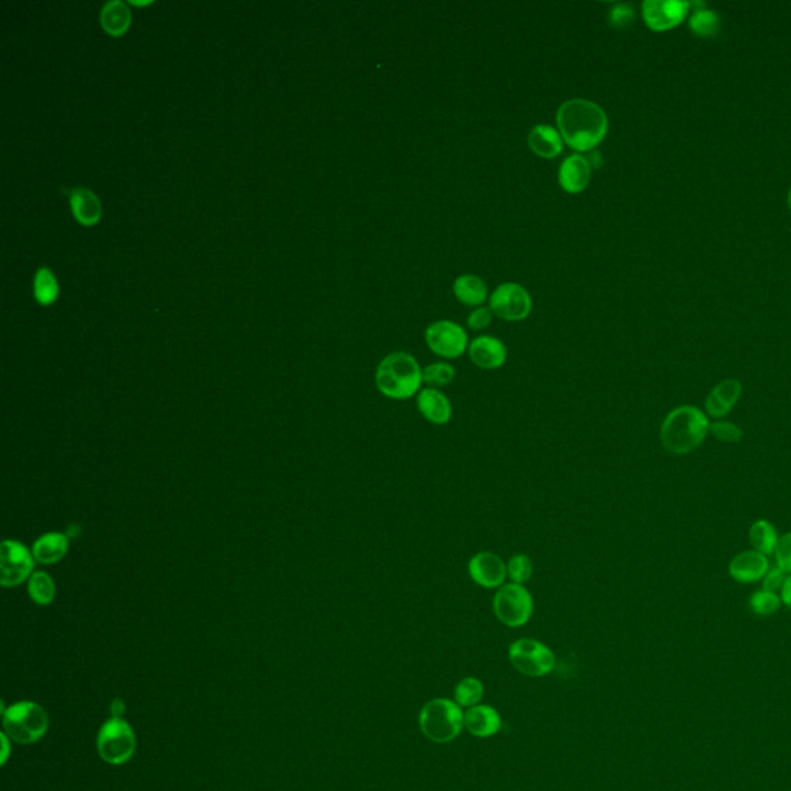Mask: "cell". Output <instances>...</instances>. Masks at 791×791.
<instances>
[{"label":"cell","instance_id":"9a60e30c","mask_svg":"<svg viewBox=\"0 0 791 791\" xmlns=\"http://www.w3.org/2000/svg\"><path fill=\"white\" fill-rule=\"evenodd\" d=\"M416 405L422 418L431 424L446 425L452 419V402L438 388H422L416 396Z\"/></svg>","mask_w":791,"mask_h":791},{"label":"cell","instance_id":"484cf974","mask_svg":"<svg viewBox=\"0 0 791 791\" xmlns=\"http://www.w3.org/2000/svg\"><path fill=\"white\" fill-rule=\"evenodd\" d=\"M34 297L43 306L53 305L58 300L59 285L50 268H41L34 276Z\"/></svg>","mask_w":791,"mask_h":791},{"label":"cell","instance_id":"d6986e66","mask_svg":"<svg viewBox=\"0 0 791 791\" xmlns=\"http://www.w3.org/2000/svg\"><path fill=\"white\" fill-rule=\"evenodd\" d=\"M70 206L82 226H95L101 220V202L87 187H73L70 191Z\"/></svg>","mask_w":791,"mask_h":791},{"label":"cell","instance_id":"ffe728a7","mask_svg":"<svg viewBox=\"0 0 791 791\" xmlns=\"http://www.w3.org/2000/svg\"><path fill=\"white\" fill-rule=\"evenodd\" d=\"M501 717L489 705H476L464 714V727L476 738H490L500 731Z\"/></svg>","mask_w":791,"mask_h":791},{"label":"cell","instance_id":"2e32d148","mask_svg":"<svg viewBox=\"0 0 791 791\" xmlns=\"http://www.w3.org/2000/svg\"><path fill=\"white\" fill-rule=\"evenodd\" d=\"M558 183L568 193H579L590 183V163L581 155H570L560 165Z\"/></svg>","mask_w":791,"mask_h":791},{"label":"cell","instance_id":"277c9868","mask_svg":"<svg viewBox=\"0 0 791 791\" xmlns=\"http://www.w3.org/2000/svg\"><path fill=\"white\" fill-rule=\"evenodd\" d=\"M47 730V712L34 702H17L4 710V733L16 744H34L45 736Z\"/></svg>","mask_w":791,"mask_h":791},{"label":"cell","instance_id":"d4e9b609","mask_svg":"<svg viewBox=\"0 0 791 791\" xmlns=\"http://www.w3.org/2000/svg\"><path fill=\"white\" fill-rule=\"evenodd\" d=\"M777 541H779V538H777L776 529L768 521H756L749 529V542L753 544L758 552L770 555V553L775 552Z\"/></svg>","mask_w":791,"mask_h":791},{"label":"cell","instance_id":"4316f807","mask_svg":"<svg viewBox=\"0 0 791 791\" xmlns=\"http://www.w3.org/2000/svg\"><path fill=\"white\" fill-rule=\"evenodd\" d=\"M28 594L36 605H50L56 595L53 579L45 572H33L32 577L28 579Z\"/></svg>","mask_w":791,"mask_h":791},{"label":"cell","instance_id":"8fae6325","mask_svg":"<svg viewBox=\"0 0 791 791\" xmlns=\"http://www.w3.org/2000/svg\"><path fill=\"white\" fill-rule=\"evenodd\" d=\"M490 309L500 319L521 322L531 314V294L518 283H503L490 297Z\"/></svg>","mask_w":791,"mask_h":791},{"label":"cell","instance_id":"7a4b0ae2","mask_svg":"<svg viewBox=\"0 0 791 791\" xmlns=\"http://www.w3.org/2000/svg\"><path fill=\"white\" fill-rule=\"evenodd\" d=\"M374 382L385 398L405 400L422 390V368L409 353L394 351L377 365Z\"/></svg>","mask_w":791,"mask_h":791},{"label":"cell","instance_id":"52a82bcc","mask_svg":"<svg viewBox=\"0 0 791 791\" xmlns=\"http://www.w3.org/2000/svg\"><path fill=\"white\" fill-rule=\"evenodd\" d=\"M494 612L505 626H524L533 614V597L523 584H503L494 597Z\"/></svg>","mask_w":791,"mask_h":791},{"label":"cell","instance_id":"8d00e7d4","mask_svg":"<svg viewBox=\"0 0 791 791\" xmlns=\"http://www.w3.org/2000/svg\"><path fill=\"white\" fill-rule=\"evenodd\" d=\"M786 572L781 568L768 569V572L764 577V590L775 592L776 594V590H782L784 584H786Z\"/></svg>","mask_w":791,"mask_h":791},{"label":"cell","instance_id":"f546056e","mask_svg":"<svg viewBox=\"0 0 791 791\" xmlns=\"http://www.w3.org/2000/svg\"><path fill=\"white\" fill-rule=\"evenodd\" d=\"M484 696V686L478 679L467 677L461 680L455 690V701L459 707H476Z\"/></svg>","mask_w":791,"mask_h":791},{"label":"cell","instance_id":"5b68a950","mask_svg":"<svg viewBox=\"0 0 791 791\" xmlns=\"http://www.w3.org/2000/svg\"><path fill=\"white\" fill-rule=\"evenodd\" d=\"M422 733L436 744L452 742L461 733L464 714L457 702L435 699L428 702L419 716Z\"/></svg>","mask_w":791,"mask_h":791},{"label":"cell","instance_id":"8992f818","mask_svg":"<svg viewBox=\"0 0 791 791\" xmlns=\"http://www.w3.org/2000/svg\"><path fill=\"white\" fill-rule=\"evenodd\" d=\"M98 753L110 765H123L132 759L137 749V738L132 727L119 717L108 719L98 734Z\"/></svg>","mask_w":791,"mask_h":791},{"label":"cell","instance_id":"9c48e42d","mask_svg":"<svg viewBox=\"0 0 791 791\" xmlns=\"http://www.w3.org/2000/svg\"><path fill=\"white\" fill-rule=\"evenodd\" d=\"M33 552L22 542L5 540L0 546V583L4 588H14L30 579L34 568Z\"/></svg>","mask_w":791,"mask_h":791},{"label":"cell","instance_id":"44dd1931","mask_svg":"<svg viewBox=\"0 0 791 791\" xmlns=\"http://www.w3.org/2000/svg\"><path fill=\"white\" fill-rule=\"evenodd\" d=\"M527 143H529L532 152L541 156L544 160L557 158L558 155L563 152L561 135L555 128L544 126V124L532 128L529 137H527Z\"/></svg>","mask_w":791,"mask_h":791},{"label":"cell","instance_id":"3957f363","mask_svg":"<svg viewBox=\"0 0 791 791\" xmlns=\"http://www.w3.org/2000/svg\"><path fill=\"white\" fill-rule=\"evenodd\" d=\"M710 420L702 410L683 405L673 410L662 424L660 439L673 455H688L705 441L710 433Z\"/></svg>","mask_w":791,"mask_h":791},{"label":"cell","instance_id":"60d3db41","mask_svg":"<svg viewBox=\"0 0 791 791\" xmlns=\"http://www.w3.org/2000/svg\"><path fill=\"white\" fill-rule=\"evenodd\" d=\"M786 202H788V209H790V212H791V187H790V191H788V198H786Z\"/></svg>","mask_w":791,"mask_h":791},{"label":"cell","instance_id":"30bf717a","mask_svg":"<svg viewBox=\"0 0 791 791\" xmlns=\"http://www.w3.org/2000/svg\"><path fill=\"white\" fill-rule=\"evenodd\" d=\"M425 342L436 356L457 359L468 348L467 333L461 325L450 320H438L425 331Z\"/></svg>","mask_w":791,"mask_h":791},{"label":"cell","instance_id":"5bb4252c","mask_svg":"<svg viewBox=\"0 0 791 791\" xmlns=\"http://www.w3.org/2000/svg\"><path fill=\"white\" fill-rule=\"evenodd\" d=\"M468 356L473 365L492 372L504 365L507 361V348L496 337L479 335L468 345Z\"/></svg>","mask_w":791,"mask_h":791},{"label":"cell","instance_id":"74e56055","mask_svg":"<svg viewBox=\"0 0 791 791\" xmlns=\"http://www.w3.org/2000/svg\"><path fill=\"white\" fill-rule=\"evenodd\" d=\"M781 600L786 603L788 607H791V575L786 577V584L782 588Z\"/></svg>","mask_w":791,"mask_h":791},{"label":"cell","instance_id":"ab89813d","mask_svg":"<svg viewBox=\"0 0 791 791\" xmlns=\"http://www.w3.org/2000/svg\"><path fill=\"white\" fill-rule=\"evenodd\" d=\"M124 712V703L121 701H115L112 703V717H119L123 716Z\"/></svg>","mask_w":791,"mask_h":791},{"label":"cell","instance_id":"cb8c5ba5","mask_svg":"<svg viewBox=\"0 0 791 791\" xmlns=\"http://www.w3.org/2000/svg\"><path fill=\"white\" fill-rule=\"evenodd\" d=\"M453 289L457 300L467 306H479L487 298V287L476 276L457 277Z\"/></svg>","mask_w":791,"mask_h":791},{"label":"cell","instance_id":"ac0fdd59","mask_svg":"<svg viewBox=\"0 0 791 791\" xmlns=\"http://www.w3.org/2000/svg\"><path fill=\"white\" fill-rule=\"evenodd\" d=\"M740 394H742V383L739 382L738 379H725L708 394L705 402L708 415H711L712 418L727 416L734 409V405L738 404Z\"/></svg>","mask_w":791,"mask_h":791},{"label":"cell","instance_id":"e575fe53","mask_svg":"<svg viewBox=\"0 0 791 791\" xmlns=\"http://www.w3.org/2000/svg\"><path fill=\"white\" fill-rule=\"evenodd\" d=\"M492 317H494V313H492V309L490 308L475 309V311L468 315V328L473 331L485 330V328L492 324Z\"/></svg>","mask_w":791,"mask_h":791},{"label":"cell","instance_id":"6da1fadb","mask_svg":"<svg viewBox=\"0 0 791 791\" xmlns=\"http://www.w3.org/2000/svg\"><path fill=\"white\" fill-rule=\"evenodd\" d=\"M560 135L569 147L588 152L598 146L607 133V117L598 104L588 99H569L558 108Z\"/></svg>","mask_w":791,"mask_h":791},{"label":"cell","instance_id":"7c38bea8","mask_svg":"<svg viewBox=\"0 0 791 791\" xmlns=\"http://www.w3.org/2000/svg\"><path fill=\"white\" fill-rule=\"evenodd\" d=\"M690 2L682 0H646L643 4V19L654 32H668L685 21Z\"/></svg>","mask_w":791,"mask_h":791},{"label":"cell","instance_id":"1f68e13d","mask_svg":"<svg viewBox=\"0 0 791 791\" xmlns=\"http://www.w3.org/2000/svg\"><path fill=\"white\" fill-rule=\"evenodd\" d=\"M779 607H781V598H779L775 592L758 590V592H754V594L749 597V609H751L756 616H773Z\"/></svg>","mask_w":791,"mask_h":791},{"label":"cell","instance_id":"d6a6232c","mask_svg":"<svg viewBox=\"0 0 791 791\" xmlns=\"http://www.w3.org/2000/svg\"><path fill=\"white\" fill-rule=\"evenodd\" d=\"M710 433L719 441L728 442V444L739 442L744 436L738 425L727 422V420H719L716 424L710 425Z\"/></svg>","mask_w":791,"mask_h":791},{"label":"cell","instance_id":"4fadbf2b","mask_svg":"<svg viewBox=\"0 0 791 791\" xmlns=\"http://www.w3.org/2000/svg\"><path fill=\"white\" fill-rule=\"evenodd\" d=\"M468 575L484 589H500L507 579V563L500 555L484 551L470 558Z\"/></svg>","mask_w":791,"mask_h":791},{"label":"cell","instance_id":"836d02e7","mask_svg":"<svg viewBox=\"0 0 791 791\" xmlns=\"http://www.w3.org/2000/svg\"><path fill=\"white\" fill-rule=\"evenodd\" d=\"M776 553V561H777V568H781L784 572H791V532L788 533H784L781 538H779V541H777V546L775 549Z\"/></svg>","mask_w":791,"mask_h":791},{"label":"cell","instance_id":"7402d4cb","mask_svg":"<svg viewBox=\"0 0 791 791\" xmlns=\"http://www.w3.org/2000/svg\"><path fill=\"white\" fill-rule=\"evenodd\" d=\"M99 21L104 32L108 33L113 38H119L130 27L132 13L123 0H108L102 6Z\"/></svg>","mask_w":791,"mask_h":791},{"label":"cell","instance_id":"e0dca14e","mask_svg":"<svg viewBox=\"0 0 791 791\" xmlns=\"http://www.w3.org/2000/svg\"><path fill=\"white\" fill-rule=\"evenodd\" d=\"M770 564L764 553L758 551H747L739 553L730 564V575L739 583H753L764 579L768 572Z\"/></svg>","mask_w":791,"mask_h":791},{"label":"cell","instance_id":"4dcf8cb0","mask_svg":"<svg viewBox=\"0 0 791 791\" xmlns=\"http://www.w3.org/2000/svg\"><path fill=\"white\" fill-rule=\"evenodd\" d=\"M532 574H533V563L524 553H516L507 561V579H510V583L524 586V583L532 579Z\"/></svg>","mask_w":791,"mask_h":791},{"label":"cell","instance_id":"d590c367","mask_svg":"<svg viewBox=\"0 0 791 791\" xmlns=\"http://www.w3.org/2000/svg\"><path fill=\"white\" fill-rule=\"evenodd\" d=\"M632 21H634V10H632L631 6L625 5V4L617 5L611 11V14H609V22H611L612 27H626Z\"/></svg>","mask_w":791,"mask_h":791},{"label":"cell","instance_id":"f35d334b","mask_svg":"<svg viewBox=\"0 0 791 791\" xmlns=\"http://www.w3.org/2000/svg\"><path fill=\"white\" fill-rule=\"evenodd\" d=\"M2 747H4V749H2V759H0V762H2V765H5L8 756H10V738L5 733H2Z\"/></svg>","mask_w":791,"mask_h":791},{"label":"cell","instance_id":"f1b7e54d","mask_svg":"<svg viewBox=\"0 0 791 791\" xmlns=\"http://www.w3.org/2000/svg\"><path fill=\"white\" fill-rule=\"evenodd\" d=\"M457 370L447 362H435L422 370V381L430 388L447 387L455 381Z\"/></svg>","mask_w":791,"mask_h":791},{"label":"cell","instance_id":"603a6c76","mask_svg":"<svg viewBox=\"0 0 791 791\" xmlns=\"http://www.w3.org/2000/svg\"><path fill=\"white\" fill-rule=\"evenodd\" d=\"M33 557L41 564H56L69 552V540L59 532H50L33 546Z\"/></svg>","mask_w":791,"mask_h":791},{"label":"cell","instance_id":"ba28073f","mask_svg":"<svg viewBox=\"0 0 791 791\" xmlns=\"http://www.w3.org/2000/svg\"><path fill=\"white\" fill-rule=\"evenodd\" d=\"M510 664L529 677H542L555 666V655L546 645L533 638H521L509 648Z\"/></svg>","mask_w":791,"mask_h":791},{"label":"cell","instance_id":"83f0119b","mask_svg":"<svg viewBox=\"0 0 791 791\" xmlns=\"http://www.w3.org/2000/svg\"><path fill=\"white\" fill-rule=\"evenodd\" d=\"M690 28L701 38H712L720 28V17L714 11L708 10L707 6H702L692 13Z\"/></svg>","mask_w":791,"mask_h":791}]
</instances>
